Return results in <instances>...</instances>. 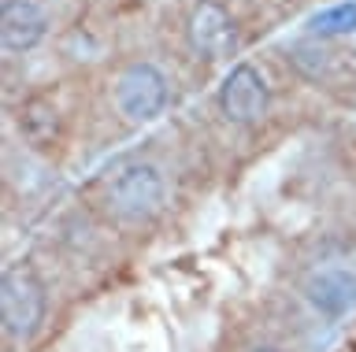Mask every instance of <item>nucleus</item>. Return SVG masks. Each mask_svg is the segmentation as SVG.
Instances as JSON below:
<instances>
[{"label":"nucleus","mask_w":356,"mask_h":352,"mask_svg":"<svg viewBox=\"0 0 356 352\" xmlns=\"http://www.w3.org/2000/svg\"><path fill=\"white\" fill-rule=\"evenodd\" d=\"M108 219L119 226H152L167 208V182L163 171L149 160H127L104 178V193H100Z\"/></svg>","instance_id":"1"},{"label":"nucleus","mask_w":356,"mask_h":352,"mask_svg":"<svg viewBox=\"0 0 356 352\" xmlns=\"http://www.w3.org/2000/svg\"><path fill=\"white\" fill-rule=\"evenodd\" d=\"M49 315V290L33 263L15 260L0 274V323L11 345H30Z\"/></svg>","instance_id":"2"},{"label":"nucleus","mask_w":356,"mask_h":352,"mask_svg":"<svg viewBox=\"0 0 356 352\" xmlns=\"http://www.w3.org/2000/svg\"><path fill=\"white\" fill-rule=\"evenodd\" d=\"M111 101H115V112L134 126H145L152 119H160L167 112V101H171V82L167 74L149 60L127 63L115 74V85H111Z\"/></svg>","instance_id":"3"},{"label":"nucleus","mask_w":356,"mask_h":352,"mask_svg":"<svg viewBox=\"0 0 356 352\" xmlns=\"http://www.w3.org/2000/svg\"><path fill=\"white\" fill-rule=\"evenodd\" d=\"M216 104H219V115L227 119L230 126H256L267 112H271V85H267V74L256 67V63H238V67H230V74L219 82Z\"/></svg>","instance_id":"4"},{"label":"nucleus","mask_w":356,"mask_h":352,"mask_svg":"<svg viewBox=\"0 0 356 352\" xmlns=\"http://www.w3.org/2000/svg\"><path fill=\"white\" fill-rule=\"evenodd\" d=\"M186 41L193 49V56L216 63V60H230L241 49V34L238 23L219 0H197L186 15Z\"/></svg>","instance_id":"5"},{"label":"nucleus","mask_w":356,"mask_h":352,"mask_svg":"<svg viewBox=\"0 0 356 352\" xmlns=\"http://www.w3.org/2000/svg\"><path fill=\"white\" fill-rule=\"evenodd\" d=\"M300 296L308 301V308L327 323H341L349 312H356V271L349 267H319L312 271Z\"/></svg>","instance_id":"6"},{"label":"nucleus","mask_w":356,"mask_h":352,"mask_svg":"<svg viewBox=\"0 0 356 352\" xmlns=\"http://www.w3.org/2000/svg\"><path fill=\"white\" fill-rule=\"evenodd\" d=\"M49 37V12L38 0H0V45L8 56H26Z\"/></svg>","instance_id":"7"},{"label":"nucleus","mask_w":356,"mask_h":352,"mask_svg":"<svg viewBox=\"0 0 356 352\" xmlns=\"http://www.w3.org/2000/svg\"><path fill=\"white\" fill-rule=\"evenodd\" d=\"M341 52H334L327 41L319 37H305V41H293V45L286 49V60L289 67H293L305 82L312 85H330L334 78L341 74Z\"/></svg>","instance_id":"8"},{"label":"nucleus","mask_w":356,"mask_h":352,"mask_svg":"<svg viewBox=\"0 0 356 352\" xmlns=\"http://www.w3.org/2000/svg\"><path fill=\"white\" fill-rule=\"evenodd\" d=\"M19 130L30 149H52L60 141V115H56V108L44 97H33V101L22 104Z\"/></svg>","instance_id":"9"},{"label":"nucleus","mask_w":356,"mask_h":352,"mask_svg":"<svg viewBox=\"0 0 356 352\" xmlns=\"http://www.w3.org/2000/svg\"><path fill=\"white\" fill-rule=\"evenodd\" d=\"M308 34L319 41L356 34V0H341V4H330L323 12H316L308 19Z\"/></svg>","instance_id":"10"},{"label":"nucleus","mask_w":356,"mask_h":352,"mask_svg":"<svg viewBox=\"0 0 356 352\" xmlns=\"http://www.w3.org/2000/svg\"><path fill=\"white\" fill-rule=\"evenodd\" d=\"M249 352H282V349H275V345H256V349H249Z\"/></svg>","instance_id":"11"}]
</instances>
